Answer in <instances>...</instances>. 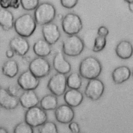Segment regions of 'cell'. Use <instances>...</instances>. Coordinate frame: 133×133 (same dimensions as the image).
<instances>
[{"instance_id": "3957f363", "label": "cell", "mask_w": 133, "mask_h": 133, "mask_svg": "<svg viewBox=\"0 0 133 133\" xmlns=\"http://www.w3.org/2000/svg\"><path fill=\"white\" fill-rule=\"evenodd\" d=\"M56 16L55 6L49 2H43L38 5L34 12V18L37 24L43 26L51 22Z\"/></svg>"}, {"instance_id": "277c9868", "label": "cell", "mask_w": 133, "mask_h": 133, "mask_svg": "<svg viewBox=\"0 0 133 133\" xmlns=\"http://www.w3.org/2000/svg\"><path fill=\"white\" fill-rule=\"evenodd\" d=\"M85 43L78 35H68L62 41V52L65 55L75 57L79 55L84 51Z\"/></svg>"}, {"instance_id": "7a4b0ae2", "label": "cell", "mask_w": 133, "mask_h": 133, "mask_svg": "<svg viewBox=\"0 0 133 133\" xmlns=\"http://www.w3.org/2000/svg\"><path fill=\"white\" fill-rule=\"evenodd\" d=\"M37 23L34 17L29 13L24 14L18 17L15 21L14 27L18 35L29 38L34 32Z\"/></svg>"}, {"instance_id": "d590c367", "label": "cell", "mask_w": 133, "mask_h": 133, "mask_svg": "<svg viewBox=\"0 0 133 133\" xmlns=\"http://www.w3.org/2000/svg\"><path fill=\"white\" fill-rule=\"evenodd\" d=\"M0 133H8V132L6 128L0 126Z\"/></svg>"}, {"instance_id": "ab89813d", "label": "cell", "mask_w": 133, "mask_h": 133, "mask_svg": "<svg viewBox=\"0 0 133 133\" xmlns=\"http://www.w3.org/2000/svg\"><path fill=\"white\" fill-rule=\"evenodd\" d=\"M79 133H81V132H79Z\"/></svg>"}, {"instance_id": "52a82bcc", "label": "cell", "mask_w": 133, "mask_h": 133, "mask_svg": "<svg viewBox=\"0 0 133 133\" xmlns=\"http://www.w3.org/2000/svg\"><path fill=\"white\" fill-rule=\"evenodd\" d=\"M51 69L50 64L45 57H36L33 58L29 65V70L39 79L48 76Z\"/></svg>"}, {"instance_id": "d4e9b609", "label": "cell", "mask_w": 133, "mask_h": 133, "mask_svg": "<svg viewBox=\"0 0 133 133\" xmlns=\"http://www.w3.org/2000/svg\"><path fill=\"white\" fill-rule=\"evenodd\" d=\"M39 133H59L56 123L52 121H46L38 128Z\"/></svg>"}, {"instance_id": "44dd1931", "label": "cell", "mask_w": 133, "mask_h": 133, "mask_svg": "<svg viewBox=\"0 0 133 133\" xmlns=\"http://www.w3.org/2000/svg\"><path fill=\"white\" fill-rule=\"evenodd\" d=\"M14 17L8 9H0V26L4 31H9L14 27Z\"/></svg>"}, {"instance_id": "d6986e66", "label": "cell", "mask_w": 133, "mask_h": 133, "mask_svg": "<svg viewBox=\"0 0 133 133\" xmlns=\"http://www.w3.org/2000/svg\"><path fill=\"white\" fill-rule=\"evenodd\" d=\"M132 46L128 40H122L116 46L115 52L116 55L122 59H128L132 55Z\"/></svg>"}, {"instance_id": "30bf717a", "label": "cell", "mask_w": 133, "mask_h": 133, "mask_svg": "<svg viewBox=\"0 0 133 133\" xmlns=\"http://www.w3.org/2000/svg\"><path fill=\"white\" fill-rule=\"evenodd\" d=\"M39 78L33 75L29 70L21 73L17 79V83L19 87L24 90H34L39 84Z\"/></svg>"}, {"instance_id": "f35d334b", "label": "cell", "mask_w": 133, "mask_h": 133, "mask_svg": "<svg viewBox=\"0 0 133 133\" xmlns=\"http://www.w3.org/2000/svg\"><path fill=\"white\" fill-rule=\"evenodd\" d=\"M124 1L125 2L127 3L128 4L133 3V0H124Z\"/></svg>"}, {"instance_id": "ffe728a7", "label": "cell", "mask_w": 133, "mask_h": 133, "mask_svg": "<svg viewBox=\"0 0 133 133\" xmlns=\"http://www.w3.org/2000/svg\"><path fill=\"white\" fill-rule=\"evenodd\" d=\"M33 50L37 57H46L50 54L52 47L51 45L44 39H39L34 43Z\"/></svg>"}, {"instance_id": "484cf974", "label": "cell", "mask_w": 133, "mask_h": 133, "mask_svg": "<svg viewBox=\"0 0 133 133\" xmlns=\"http://www.w3.org/2000/svg\"><path fill=\"white\" fill-rule=\"evenodd\" d=\"M107 44L106 37L97 35L94 40L92 51L94 52H99L102 51Z\"/></svg>"}, {"instance_id": "1f68e13d", "label": "cell", "mask_w": 133, "mask_h": 133, "mask_svg": "<svg viewBox=\"0 0 133 133\" xmlns=\"http://www.w3.org/2000/svg\"><path fill=\"white\" fill-rule=\"evenodd\" d=\"M20 88L19 87V86L18 87L16 85H10L9 86L7 90L10 94L17 97V95L20 92Z\"/></svg>"}, {"instance_id": "ba28073f", "label": "cell", "mask_w": 133, "mask_h": 133, "mask_svg": "<svg viewBox=\"0 0 133 133\" xmlns=\"http://www.w3.org/2000/svg\"><path fill=\"white\" fill-rule=\"evenodd\" d=\"M47 88L51 93L56 96H60L66 91V77L65 75L57 73L48 80Z\"/></svg>"}, {"instance_id": "603a6c76", "label": "cell", "mask_w": 133, "mask_h": 133, "mask_svg": "<svg viewBox=\"0 0 133 133\" xmlns=\"http://www.w3.org/2000/svg\"><path fill=\"white\" fill-rule=\"evenodd\" d=\"M39 103L40 107L45 111L55 110L58 104L57 96L52 94H48L44 95Z\"/></svg>"}, {"instance_id": "ac0fdd59", "label": "cell", "mask_w": 133, "mask_h": 133, "mask_svg": "<svg viewBox=\"0 0 133 133\" xmlns=\"http://www.w3.org/2000/svg\"><path fill=\"white\" fill-rule=\"evenodd\" d=\"M131 70L127 66L122 65L115 68L112 72V78L115 84H121L130 77Z\"/></svg>"}, {"instance_id": "2e32d148", "label": "cell", "mask_w": 133, "mask_h": 133, "mask_svg": "<svg viewBox=\"0 0 133 133\" xmlns=\"http://www.w3.org/2000/svg\"><path fill=\"white\" fill-rule=\"evenodd\" d=\"M18 99L21 105L27 109L37 106L39 102L38 96L34 90L24 91Z\"/></svg>"}, {"instance_id": "4fadbf2b", "label": "cell", "mask_w": 133, "mask_h": 133, "mask_svg": "<svg viewBox=\"0 0 133 133\" xmlns=\"http://www.w3.org/2000/svg\"><path fill=\"white\" fill-rule=\"evenodd\" d=\"M54 114L57 121L63 124L70 123L75 117V112L72 107L64 104L58 106Z\"/></svg>"}, {"instance_id": "5bb4252c", "label": "cell", "mask_w": 133, "mask_h": 133, "mask_svg": "<svg viewBox=\"0 0 133 133\" xmlns=\"http://www.w3.org/2000/svg\"><path fill=\"white\" fill-rule=\"evenodd\" d=\"M52 66L57 73L64 75L69 74L72 69L70 63L66 59L64 54L60 50L56 53L52 61Z\"/></svg>"}, {"instance_id": "8fae6325", "label": "cell", "mask_w": 133, "mask_h": 133, "mask_svg": "<svg viewBox=\"0 0 133 133\" xmlns=\"http://www.w3.org/2000/svg\"><path fill=\"white\" fill-rule=\"evenodd\" d=\"M42 32L44 39L51 45L56 43L61 36L58 25L52 22L43 25Z\"/></svg>"}, {"instance_id": "8d00e7d4", "label": "cell", "mask_w": 133, "mask_h": 133, "mask_svg": "<svg viewBox=\"0 0 133 133\" xmlns=\"http://www.w3.org/2000/svg\"><path fill=\"white\" fill-rule=\"evenodd\" d=\"M128 8L130 11L131 13H132L133 12V3L128 4Z\"/></svg>"}, {"instance_id": "9a60e30c", "label": "cell", "mask_w": 133, "mask_h": 133, "mask_svg": "<svg viewBox=\"0 0 133 133\" xmlns=\"http://www.w3.org/2000/svg\"><path fill=\"white\" fill-rule=\"evenodd\" d=\"M18 98L10 94L7 89L0 88V106L6 110H14L19 104Z\"/></svg>"}, {"instance_id": "d6a6232c", "label": "cell", "mask_w": 133, "mask_h": 133, "mask_svg": "<svg viewBox=\"0 0 133 133\" xmlns=\"http://www.w3.org/2000/svg\"><path fill=\"white\" fill-rule=\"evenodd\" d=\"M9 4V6L10 8H12L14 9H18L20 6V3L19 0H8Z\"/></svg>"}, {"instance_id": "e0dca14e", "label": "cell", "mask_w": 133, "mask_h": 133, "mask_svg": "<svg viewBox=\"0 0 133 133\" xmlns=\"http://www.w3.org/2000/svg\"><path fill=\"white\" fill-rule=\"evenodd\" d=\"M63 99L66 104L71 107H76L81 104L84 96L79 90L70 89L64 92Z\"/></svg>"}, {"instance_id": "6da1fadb", "label": "cell", "mask_w": 133, "mask_h": 133, "mask_svg": "<svg viewBox=\"0 0 133 133\" xmlns=\"http://www.w3.org/2000/svg\"><path fill=\"white\" fill-rule=\"evenodd\" d=\"M102 70L100 61L95 56H89L85 57L79 65V74L86 79L97 78Z\"/></svg>"}, {"instance_id": "e575fe53", "label": "cell", "mask_w": 133, "mask_h": 133, "mask_svg": "<svg viewBox=\"0 0 133 133\" xmlns=\"http://www.w3.org/2000/svg\"><path fill=\"white\" fill-rule=\"evenodd\" d=\"M15 53L11 50H8L6 52V56L8 58H11L14 56Z\"/></svg>"}, {"instance_id": "5b68a950", "label": "cell", "mask_w": 133, "mask_h": 133, "mask_svg": "<svg viewBox=\"0 0 133 133\" xmlns=\"http://www.w3.org/2000/svg\"><path fill=\"white\" fill-rule=\"evenodd\" d=\"M61 26L63 32L68 35H76L83 27L81 17L73 13H69L63 16Z\"/></svg>"}, {"instance_id": "4316f807", "label": "cell", "mask_w": 133, "mask_h": 133, "mask_svg": "<svg viewBox=\"0 0 133 133\" xmlns=\"http://www.w3.org/2000/svg\"><path fill=\"white\" fill-rule=\"evenodd\" d=\"M14 133H34V130L32 127L24 121L21 122L16 125L14 129Z\"/></svg>"}, {"instance_id": "f1b7e54d", "label": "cell", "mask_w": 133, "mask_h": 133, "mask_svg": "<svg viewBox=\"0 0 133 133\" xmlns=\"http://www.w3.org/2000/svg\"><path fill=\"white\" fill-rule=\"evenodd\" d=\"M61 5L67 9H72L77 5L78 0H60Z\"/></svg>"}, {"instance_id": "74e56055", "label": "cell", "mask_w": 133, "mask_h": 133, "mask_svg": "<svg viewBox=\"0 0 133 133\" xmlns=\"http://www.w3.org/2000/svg\"><path fill=\"white\" fill-rule=\"evenodd\" d=\"M57 18H58V19L59 20L61 21V20H62L63 18V16L61 14H59L57 15Z\"/></svg>"}, {"instance_id": "7402d4cb", "label": "cell", "mask_w": 133, "mask_h": 133, "mask_svg": "<svg viewBox=\"0 0 133 133\" xmlns=\"http://www.w3.org/2000/svg\"><path fill=\"white\" fill-rule=\"evenodd\" d=\"M2 70L4 76L10 78H14L19 72L18 63L14 59H9L4 63L2 67Z\"/></svg>"}, {"instance_id": "9c48e42d", "label": "cell", "mask_w": 133, "mask_h": 133, "mask_svg": "<svg viewBox=\"0 0 133 133\" xmlns=\"http://www.w3.org/2000/svg\"><path fill=\"white\" fill-rule=\"evenodd\" d=\"M105 89L104 83L100 79L95 78L89 80L84 93L87 98L92 101L98 100L103 95Z\"/></svg>"}, {"instance_id": "4dcf8cb0", "label": "cell", "mask_w": 133, "mask_h": 133, "mask_svg": "<svg viewBox=\"0 0 133 133\" xmlns=\"http://www.w3.org/2000/svg\"><path fill=\"white\" fill-rule=\"evenodd\" d=\"M98 35L106 37L109 33V29L104 26H101L99 27L97 30Z\"/></svg>"}, {"instance_id": "7c38bea8", "label": "cell", "mask_w": 133, "mask_h": 133, "mask_svg": "<svg viewBox=\"0 0 133 133\" xmlns=\"http://www.w3.org/2000/svg\"><path fill=\"white\" fill-rule=\"evenodd\" d=\"M9 46L15 54L21 56L25 55L30 47L28 40L19 35L14 37L10 40Z\"/></svg>"}, {"instance_id": "836d02e7", "label": "cell", "mask_w": 133, "mask_h": 133, "mask_svg": "<svg viewBox=\"0 0 133 133\" xmlns=\"http://www.w3.org/2000/svg\"><path fill=\"white\" fill-rule=\"evenodd\" d=\"M0 6L2 8L7 9L10 7L8 0H0Z\"/></svg>"}, {"instance_id": "f546056e", "label": "cell", "mask_w": 133, "mask_h": 133, "mask_svg": "<svg viewBox=\"0 0 133 133\" xmlns=\"http://www.w3.org/2000/svg\"><path fill=\"white\" fill-rule=\"evenodd\" d=\"M68 128L72 133L80 132V127L79 124L76 122H71L69 123Z\"/></svg>"}, {"instance_id": "cb8c5ba5", "label": "cell", "mask_w": 133, "mask_h": 133, "mask_svg": "<svg viewBox=\"0 0 133 133\" xmlns=\"http://www.w3.org/2000/svg\"><path fill=\"white\" fill-rule=\"evenodd\" d=\"M82 84V77L78 72H73L66 77V86L70 89L79 90Z\"/></svg>"}, {"instance_id": "83f0119b", "label": "cell", "mask_w": 133, "mask_h": 133, "mask_svg": "<svg viewBox=\"0 0 133 133\" xmlns=\"http://www.w3.org/2000/svg\"><path fill=\"white\" fill-rule=\"evenodd\" d=\"M39 4V0H20V4L26 11L35 10Z\"/></svg>"}, {"instance_id": "8992f818", "label": "cell", "mask_w": 133, "mask_h": 133, "mask_svg": "<svg viewBox=\"0 0 133 133\" xmlns=\"http://www.w3.org/2000/svg\"><path fill=\"white\" fill-rule=\"evenodd\" d=\"M48 119L46 111L36 106L28 109L24 115V121L31 127H39Z\"/></svg>"}]
</instances>
